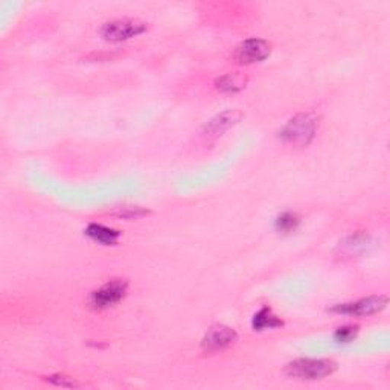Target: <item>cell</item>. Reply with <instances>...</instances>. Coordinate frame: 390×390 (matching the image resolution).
Segmentation results:
<instances>
[{
  "label": "cell",
  "instance_id": "3957f363",
  "mask_svg": "<svg viewBox=\"0 0 390 390\" xmlns=\"http://www.w3.org/2000/svg\"><path fill=\"white\" fill-rule=\"evenodd\" d=\"M128 292V281L127 279H112L105 282L98 290L90 292L88 297V305L95 311H104L114 305H118Z\"/></svg>",
  "mask_w": 390,
  "mask_h": 390
},
{
  "label": "cell",
  "instance_id": "52a82bcc",
  "mask_svg": "<svg viewBox=\"0 0 390 390\" xmlns=\"http://www.w3.org/2000/svg\"><path fill=\"white\" fill-rule=\"evenodd\" d=\"M238 342V332L226 325L210 326L201 340V349L208 354L226 351Z\"/></svg>",
  "mask_w": 390,
  "mask_h": 390
},
{
  "label": "cell",
  "instance_id": "9a60e30c",
  "mask_svg": "<svg viewBox=\"0 0 390 390\" xmlns=\"http://www.w3.org/2000/svg\"><path fill=\"white\" fill-rule=\"evenodd\" d=\"M48 381H49L51 384L58 386V387H67V389L78 387V383H76L75 379L69 378V377H66V375H61V374H57V375H51V377H48Z\"/></svg>",
  "mask_w": 390,
  "mask_h": 390
},
{
  "label": "cell",
  "instance_id": "277c9868",
  "mask_svg": "<svg viewBox=\"0 0 390 390\" xmlns=\"http://www.w3.org/2000/svg\"><path fill=\"white\" fill-rule=\"evenodd\" d=\"M148 31V25L136 19H116L104 23L100 29L101 37L107 41L119 43L131 40Z\"/></svg>",
  "mask_w": 390,
  "mask_h": 390
},
{
  "label": "cell",
  "instance_id": "4fadbf2b",
  "mask_svg": "<svg viewBox=\"0 0 390 390\" xmlns=\"http://www.w3.org/2000/svg\"><path fill=\"white\" fill-rule=\"evenodd\" d=\"M358 326L357 325H344L337 328L335 332H334V340L337 343H351L357 339L358 335Z\"/></svg>",
  "mask_w": 390,
  "mask_h": 390
},
{
  "label": "cell",
  "instance_id": "ba28073f",
  "mask_svg": "<svg viewBox=\"0 0 390 390\" xmlns=\"http://www.w3.org/2000/svg\"><path fill=\"white\" fill-rule=\"evenodd\" d=\"M241 118H243V114L236 110H227L221 114H217L215 118H212L208 122V126L205 128L206 136L208 137L221 136L224 131H227L230 127H234L235 123L241 121Z\"/></svg>",
  "mask_w": 390,
  "mask_h": 390
},
{
  "label": "cell",
  "instance_id": "7a4b0ae2",
  "mask_svg": "<svg viewBox=\"0 0 390 390\" xmlns=\"http://www.w3.org/2000/svg\"><path fill=\"white\" fill-rule=\"evenodd\" d=\"M337 366L339 365L330 358H297L285 366V374L295 379L316 381L332 375Z\"/></svg>",
  "mask_w": 390,
  "mask_h": 390
},
{
  "label": "cell",
  "instance_id": "7c38bea8",
  "mask_svg": "<svg viewBox=\"0 0 390 390\" xmlns=\"http://www.w3.org/2000/svg\"><path fill=\"white\" fill-rule=\"evenodd\" d=\"M299 226H300V217L296 214V212H291V210L282 212V214H279L276 220H274V229H276V232L282 235L296 232Z\"/></svg>",
  "mask_w": 390,
  "mask_h": 390
},
{
  "label": "cell",
  "instance_id": "8fae6325",
  "mask_svg": "<svg viewBox=\"0 0 390 390\" xmlns=\"http://www.w3.org/2000/svg\"><path fill=\"white\" fill-rule=\"evenodd\" d=\"M247 81H249V78H247L246 75L239 74V72H234V74H226V75L218 76L214 84L220 93L235 95L238 92H241L243 88H246Z\"/></svg>",
  "mask_w": 390,
  "mask_h": 390
},
{
  "label": "cell",
  "instance_id": "30bf717a",
  "mask_svg": "<svg viewBox=\"0 0 390 390\" xmlns=\"http://www.w3.org/2000/svg\"><path fill=\"white\" fill-rule=\"evenodd\" d=\"M283 325L285 323H283L282 318L274 314L270 307H262L255 313L252 318L253 331H258V332L267 331V330H279V328H282Z\"/></svg>",
  "mask_w": 390,
  "mask_h": 390
},
{
  "label": "cell",
  "instance_id": "9c48e42d",
  "mask_svg": "<svg viewBox=\"0 0 390 390\" xmlns=\"http://www.w3.org/2000/svg\"><path fill=\"white\" fill-rule=\"evenodd\" d=\"M86 235L92 239L93 243H98L105 247L116 246L119 243V239L122 234L119 230L109 227L101 223H90L86 227Z\"/></svg>",
  "mask_w": 390,
  "mask_h": 390
},
{
  "label": "cell",
  "instance_id": "5bb4252c",
  "mask_svg": "<svg viewBox=\"0 0 390 390\" xmlns=\"http://www.w3.org/2000/svg\"><path fill=\"white\" fill-rule=\"evenodd\" d=\"M112 215L122 218V220H137V218L149 215V210H147L144 208H139V206H123V208H118Z\"/></svg>",
  "mask_w": 390,
  "mask_h": 390
},
{
  "label": "cell",
  "instance_id": "6da1fadb",
  "mask_svg": "<svg viewBox=\"0 0 390 390\" xmlns=\"http://www.w3.org/2000/svg\"><path fill=\"white\" fill-rule=\"evenodd\" d=\"M317 119L311 113H297L279 131V139L285 145L296 148L308 147L316 137Z\"/></svg>",
  "mask_w": 390,
  "mask_h": 390
},
{
  "label": "cell",
  "instance_id": "5b68a950",
  "mask_svg": "<svg viewBox=\"0 0 390 390\" xmlns=\"http://www.w3.org/2000/svg\"><path fill=\"white\" fill-rule=\"evenodd\" d=\"M389 299L387 296H369L363 297L354 302L337 304L330 308L331 313L343 314V316H356V317H368L381 313L387 307Z\"/></svg>",
  "mask_w": 390,
  "mask_h": 390
},
{
  "label": "cell",
  "instance_id": "8992f818",
  "mask_svg": "<svg viewBox=\"0 0 390 390\" xmlns=\"http://www.w3.org/2000/svg\"><path fill=\"white\" fill-rule=\"evenodd\" d=\"M271 54V44L264 39H247L236 46L234 60L238 65H256L262 63Z\"/></svg>",
  "mask_w": 390,
  "mask_h": 390
}]
</instances>
